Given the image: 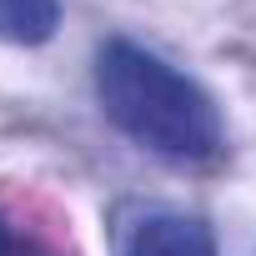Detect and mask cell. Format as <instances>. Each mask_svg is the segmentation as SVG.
Returning <instances> with one entry per match:
<instances>
[{
    "label": "cell",
    "instance_id": "cell-1",
    "mask_svg": "<svg viewBox=\"0 0 256 256\" xmlns=\"http://www.w3.org/2000/svg\"><path fill=\"white\" fill-rule=\"evenodd\" d=\"M100 110L136 146L166 161H211L221 151V110L216 100L171 60L136 40H106L96 56Z\"/></svg>",
    "mask_w": 256,
    "mask_h": 256
},
{
    "label": "cell",
    "instance_id": "cell-2",
    "mask_svg": "<svg viewBox=\"0 0 256 256\" xmlns=\"http://www.w3.org/2000/svg\"><path fill=\"white\" fill-rule=\"evenodd\" d=\"M126 256H216V236L201 216L186 211H156L136 226Z\"/></svg>",
    "mask_w": 256,
    "mask_h": 256
},
{
    "label": "cell",
    "instance_id": "cell-3",
    "mask_svg": "<svg viewBox=\"0 0 256 256\" xmlns=\"http://www.w3.org/2000/svg\"><path fill=\"white\" fill-rule=\"evenodd\" d=\"M60 26V0H0V40L46 46Z\"/></svg>",
    "mask_w": 256,
    "mask_h": 256
},
{
    "label": "cell",
    "instance_id": "cell-4",
    "mask_svg": "<svg viewBox=\"0 0 256 256\" xmlns=\"http://www.w3.org/2000/svg\"><path fill=\"white\" fill-rule=\"evenodd\" d=\"M0 256H16V236H10V226H6V216H0Z\"/></svg>",
    "mask_w": 256,
    "mask_h": 256
}]
</instances>
